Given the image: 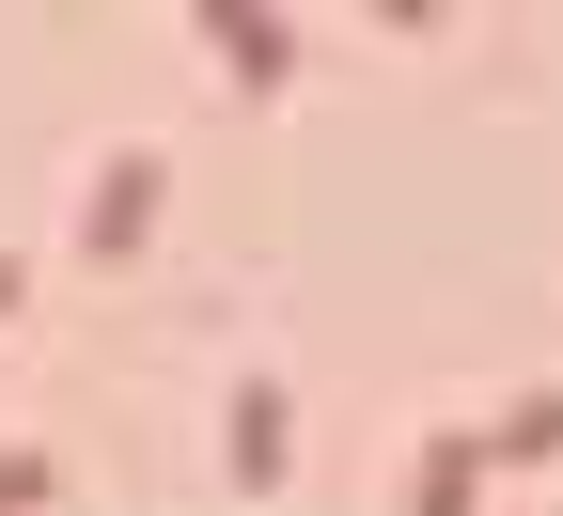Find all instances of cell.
<instances>
[{
    "mask_svg": "<svg viewBox=\"0 0 563 516\" xmlns=\"http://www.w3.org/2000/svg\"><path fill=\"white\" fill-rule=\"evenodd\" d=\"M16 282H32V251H0V314H16Z\"/></svg>",
    "mask_w": 563,
    "mask_h": 516,
    "instance_id": "obj_6",
    "label": "cell"
},
{
    "mask_svg": "<svg viewBox=\"0 0 563 516\" xmlns=\"http://www.w3.org/2000/svg\"><path fill=\"white\" fill-rule=\"evenodd\" d=\"M485 470H501L485 438H422V454H407V516H470V501H485Z\"/></svg>",
    "mask_w": 563,
    "mask_h": 516,
    "instance_id": "obj_3",
    "label": "cell"
},
{
    "mask_svg": "<svg viewBox=\"0 0 563 516\" xmlns=\"http://www.w3.org/2000/svg\"><path fill=\"white\" fill-rule=\"evenodd\" d=\"M203 47H220L235 79H282V32H266V17H235V0H220V17H203Z\"/></svg>",
    "mask_w": 563,
    "mask_h": 516,
    "instance_id": "obj_5",
    "label": "cell"
},
{
    "mask_svg": "<svg viewBox=\"0 0 563 516\" xmlns=\"http://www.w3.org/2000/svg\"><path fill=\"white\" fill-rule=\"evenodd\" d=\"M220 454H235V501H282V376H235Z\"/></svg>",
    "mask_w": 563,
    "mask_h": 516,
    "instance_id": "obj_2",
    "label": "cell"
},
{
    "mask_svg": "<svg viewBox=\"0 0 563 516\" xmlns=\"http://www.w3.org/2000/svg\"><path fill=\"white\" fill-rule=\"evenodd\" d=\"M157 141H110V157L79 173V251H141V235H157Z\"/></svg>",
    "mask_w": 563,
    "mask_h": 516,
    "instance_id": "obj_1",
    "label": "cell"
},
{
    "mask_svg": "<svg viewBox=\"0 0 563 516\" xmlns=\"http://www.w3.org/2000/svg\"><path fill=\"white\" fill-rule=\"evenodd\" d=\"M485 454H501V470H532V454H563V392H517L501 422H485Z\"/></svg>",
    "mask_w": 563,
    "mask_h": 516,
    "instance_id": "obj_4",
    "label": "cell"
}]
</instances>
